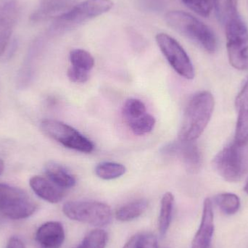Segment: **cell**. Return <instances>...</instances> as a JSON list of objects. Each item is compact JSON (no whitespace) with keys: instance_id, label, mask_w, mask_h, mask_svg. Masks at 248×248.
Listing matches in <instances>:
<instances>
[{"instance_id":"6da1fadb","label":"cell","mask_w":248,"mask_h":248,"mask_svg":"<svg viewBox=\"0 0 248 248\" xmlns=\"http://www.w3.org/2000/svg\"><path fill=\"white\" fill-rule=\"evenodd\" d=\"M215 106L214 96L208 91L200 92L189 100L178 137L184 141H194L201 137L209 123Z\"/></svg>"},{"instance_id":"7a4b0ae2","label":"cell","mask_w":248,"mask_h":248,"mask_svg":"<svg viewBox=\"0 0 248 248\" xmlns=\"http://www.w3.org/2000/svg\"><path fill=\"white\" fill-rule=\"evenodd\" d=\"M166 20L170 27L201 45L210 53L218 47L217 36L205 23L189 13L171 11L166 14Z\"/></svg>"},{"instance_id":"3957f363","label":"cell","mask_w":248,"mask_h":248,"mask_svg":"<svg viewBox=\"0 0 248 248\" xmlns=\"http://www.w3.org/2000/svg\"><path fill=\"white\" fill-rule=\"evenodd\" d=\"M246 145L235 141L224 147L213 160V167L221 177L230 182L241 180L247 172Z\"/></svg>"},{"instance_id":"277c9868","label":"cell","mask_w":248,"mask_h":248,"mask_svg":"<svg viewBox=\"0 0 248 248\" xmlns=\"http://www.w3.org/2000/svg\"><path fill=\"white\" fill-rule=\"evenodd\" d=\"M62 212L65 217L73 221L93 227H106L113 219L110 207L99 201H69L64 204Z\"/></svg>"},{"instance_id":"5b68a950","label":"cell","mask_w":248,"mask_h":248,"mask_svg":"<svg viewBox=\"0 0 248 248\" xmlns=\"http://www.w3.org/2000/svg\"><path fill=\"white\" fill-rule=\"evenodd\" d=\"M227 49L230 64L236 69L248 71V30L240 16L225 24Z\"/></svg>"},{"instance_id":"8992f818","label":"cell","mask_w":248,"mask_h":248,"mask_svg":"<svg viewBox=\"0 0 248 248\" xmlns=\"http://www.w3.org/2000/svg\"><path fill=\"white\" fill-rule=\"evenodd\" d=\"M36 202L20 188L0 184V213L13 220L24 219L33 215Z\"/></svg>"},{"instance_id":"52a82bcc","label":"cell","mask_w":248,"mask_h":248,"mask_svg":"<svg viewBox=\"0 0 248 248\" xmlns=\"http://www.w3.org/2000/svg\"><path fill=\"white\" fill-rule=\"evenodd\" d=\"M41 128L46 135L67 148L85 153L94 150L93 141L68 124L58 121L45 120L41 124Z\"/></svg>"},{"instance_id":"ba28073f","label":"cell","mask_w":248,"mask_h":248,"mask_svg":"<svg viewBox=\"0 0 248 248\" xmlns=\"http://www.w3.org/2000/svg\"><path fill=\"white\" fill-rule=\"evenodd\" d=\"M156 42L162 53L178 74L186 79L195 77V69L190 58L180 44L166 33H158Z\"/></svg>"},{"instance_id":"9c48e42d","label":"cell","mask_w":248,"mask_h":248,"mask_svg":"<svg viewBox=\"0 0 248 248\" xmlns=\"http://www.w3.org/2000/svg\"><path fill=\"white\" fill-rule=\"evenodd\" d=\"M111 0H86L57 16L58 28L72 27L108 12L113 7Z\"/></svg>"},{"instance_id":"30bf717a","label":"cell","mask_w":248,"mask_h":248,"mask_svg":"<svg viewBox=\"0 0 248 248\" xmlns=\"http://www.w3.org/2000/svg\"><path fill=\"white\" fill-rule=\"evenodd\" d=\"M165 155L177 157L185 164L186 170L195 173L201 170L202 166V155L201 150L194 141H173L169 143L162 149Z\"/></svg>"},{"instance_id":"8fae6325","label":"cell","mask_w":248,"mask_h":248,"mask_svg":"<svg viewBox=\"0 0 248 248\" xmlns=\"http://www.w3.org/2000/svg\"><path fill=\"white\" fill-rule=\"evenodd\" d=\"M20 16L16 0H9L0 5V56L4 54Z\"/></svg>"},{"instance_id":"7c38bea8","label":"cell","mask_w":248,"mask_h":248,"mask_svg":"<svg viewBox=\"0 0 248 248\" xmlns=\"http://www.w3.org/2000/svg\"><path fill=\"white\" fill-rule=\"evenodd\" d=\"M214 215L213 202L210 198L205 200L202 219L191 248H211L214 234Z\"/></svg>"},{"instance_id":"4fadbf2b","label":"cell","mask_w":248,"mask_h":248,"mask_svg":"<svg viewBox=\"0 0 248 248\" xmlns=\"http://www.w3.org/2000/svg\"><path fill=\"white\" fill-rule=\"evenodd\" d=\"M65 238L63 226L58 221L45 223L35 234V241L39 248H61Z\"/></svg>"},{"instance_id":"5bb4252c","label":"cell","mask_w":248,"mask_h":248,"mask_svg":"<svg viewBox=\"0 0 248 248\" xmlns=\"http://www.w3.org/2000/svg\"><path fill=\"white\" fill-rule=\"evenodd\" d=\"M237 112L234 141L246 145L248 143V77L235 101Z\"/></svg>"},{"instance_id":"9a60e30c","label":"cell","mask_w":248,"mask_h":248,"mask_svg":"<svg viewBox=\"0 0 248 248\" xmlns=\"http://www.w3.org/2000/svg\"><path fill=\"white\" fill-rule=\"evenodd\" d=\"M32 190L37 196L50 203L61 202L65 196V189L52 182L50 179L35 176L29 181Z\"/></svg>"},{"instance_id":"2e32d148","label":"cell","mask_w":248,"mask_h":248,"mask_svg":"<svg viewBox=\"0 0 248 248\" xmlns=\"http://www.w3.org/2000/svg\"><path fill=\"white\" fill-rule=\"evenodd\" d=\"M45 173L48 179L61 186L62 189L74 187L77 184V179L63 166L55 162H49L45 166Z\"/></svg>"},{"instance_id":"e0dca14e","label":"cell","mask_w":248,"mask_h":248,"mask_svg":"<svg viewBox=\"0 0 248 248\" xmlns=\"http://www.w3.org/2000/svg\"><path fill=\"white\" fill-rule=\"evenodd\" d=\"M71 3L72 0H41L39 8L32 16V19L39 20L58 13L62 14L68 10Z\"/></svg>"},{"instance_id":"ac0fdd59","label":"cell","mask_w":248,"mask_h":248,"mask_svg":"<svg viewBox=\"0 0 248 248\" xmlns=\"http://www.w3.org/2000/svg\"><path fill=\"white\" fill-rule=\"evenodd\" d=\"M174 208V196L171 192L164 194L160 202L158 218V230L160 235L164 237L171 224Z\"/></svg>"},{"instance_id":"d6986e66","label":"cell","mask_w":248,"mask_h":248,"mask_svg":"<svg viewBox=\"0 0 248 248\" xmlns=\"http://www.w3.org/2000/svg\"><path fill=\"white\" fill-rule=\"evenodd\" d=\"M148 207V202L144 199L137 200L122 205L116 212L118 221L128 222L141 217Z\"/></svg>"},{"instance_id":"ffe728a7","label":"cell","mask_w":248,"mask_h":248,"mask_svg":"<svg viewBox=\"0 0 248 248\" xmlns=\"http://www.w3.org/2000/svg\"><path fill=\"white\" fill-rule=\"evenodd\" d=\"M214 7L217 17L223 24L239 16L237 0H214Z\"/></svg>"},{"instance_id":"44dd1931","label":"cell","mask_w":248,"mask_h":248,"mask_svg":"<svg viewBox=\"0 0 248 248\" xmlns=\"http://www.w3.org/2000/svg\"><path fill=\"white\" fill-rule=\"evenodd\" d=\"M126 171L124 165L115 162H103L95 168V173L100 179L112 180L123 176Z\"/></svg>"},{"instance_id":"7402d4cb","label":"cell","mask_w":248,"mask_h":248,"mask_svg":"<svg viewBox=\"0 0 248 248\" xmlns=\"http://www.w3.org/2000/svg\"><path fill=\"white\" fill-rule=\"evenodd\" d=\"M215 202L218 208L226 215H234L240 208V200L233 193L218 194L216 196Z\"/></svg>"},{"instance_id":"603a6c76","label":"cell","mask_w":248,"mask_h":248,"mask_svg":"<svg viewBox=\"0 0 248 248\" xmlns=\"http://www.w3.org/2000/svg\"><path fill=\"white\" fill-rule=\"evenodd\" d=\"M126 123L135 135L143 136L153 131L155 125V119L151 115L146 113L137 119L128 121Z\"/></svg>"},{"instance_id":"cb8c5ba5","label":"cell","mask_w":248,"mask_h":248,"mask_svg":"<svg viewBox=\"0 0 248 248\" xmlns=\"http://www.w3.org/2000/svg\"><path fill=\"white\" fill-rule=\"evenodd\" d=\"M70 61L73 67L90 72L94 65L93 55L81 49H74L70 52Z\"/></svg>"},{"instance_id":"d4e9b609","label":"cell","mask_w":248,"mask_h":248,"mask_svg":"<svg viewBox=\"0 0 248 248\" xmlns=\"http://www.w3.org/2000/svg\"><path fill=\"white\" fill-rule=\"evenodd\" d=\"M108 234L102 229H96L87 234L77 248H106Z\"/></svg>"},{"instance_id":"484cf974","label":"cell","mask_w":248,"mask_h":248,"mask_svg":"<svg viewBox=\"0 0 248 248\" xmlns=\"http://www.w3.org/2000/svg\"><path fill=\"white\" fill-rule=\"evenodd\" d=\"M123 248H159L157 239L151 233H138L128 240Z\"/></svg>"},{"instance_id":"4316f807","label":"cell","mask_w":248,"mask_h":248,"mask_svg":"<svg viewBox=\"0 0 248 248\" xmlns=\"http://www.w3.org/2000/svg\"><path fill=\"white\" fill-rule=\"evenodd\" d=\"M147 113L145 105L138 99H129L124 106L123 115L125 122Z\"/></svg>"},{"instance_id":"83f0119b","label":"cell","mask_w":248,"mask_h":248,"mask_svg":"<svg viewBox=\"0 0 248 248\" xmlns=\"http://www.w3.org/2000/svg\"><path fill=\"white\" fill-rule=\"evenodd\" d=\"M182 2L202 17H208L214 7V0H182Z\"/></svg>"},{"instance_id":"f1b7e54d","label":"cell","mask_w":248,"mask_h":248,"mask_svg":"<svg viewBox=\"0 0 248 248\" xmlns=\"http://www.w3.org/2000/svg\"><path fill=\"white\" fill-rule=\"evenodd\" d=\"M67 75L68 78L74 83H85L90 78L89 72L73 66L68 68Z\"/></svg>"},{"instance_id":"f546056e","label":"cell","mask_w":248,"mask_h":248,"mask_svg":"<svg viewBox=\"0 0 248 248\" xmlns=\"http://www.w3.org/2000/svg\"><path fill=\"white\" fill-rule=\"evenodd\" d=\"M6 248H26L24 243L17 237H12L9 240Z\"/></svg>"},{"instance_id":"4dcf8cb0","label":"cell","mask_w":248,"mask_h":248,"mask_svg":"<svg viewBox=\"0 0 248 248\" xmlns=\"http://www.w3.org/2000/svg\"><path fill=\"white\" fill-rule=\"evenodd\" d=\"M4 163H3L2 160L0 159V175L2 173L3 170H4Z\"/></svg>"},{"instance_id":"1f68e13d","label":"cell","mask_w":248,"mask_h":248,"mask_svg":"<svg viewBox=\"0 0 248 248\" xmlns=\"http://www.w3.org/2000/svg\"><path fill=\"white\" fill-rule=\"evenodd\" d=\"M245 191H246V193L248 195V181L247 183H246V186H245Z\"/></svg>"}]
</instances>
